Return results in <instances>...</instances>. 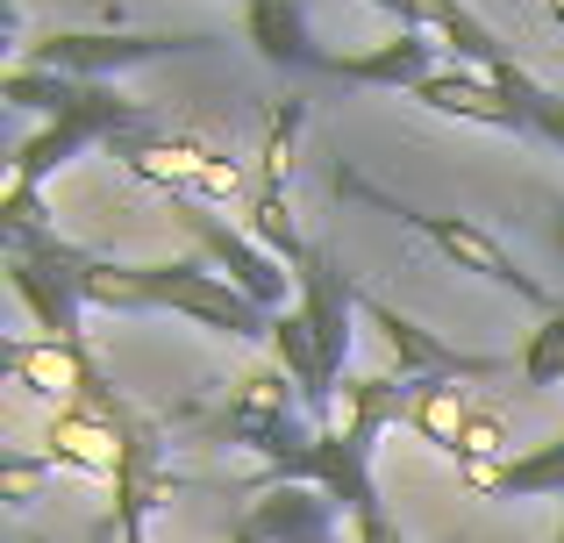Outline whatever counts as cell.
I'll return each instance as SVG.
<instances>
[{
	"instance_id": "cell-21",
	"label": "cell",
	"mask_w": 564,
	"mask_h": 543,
	"mask_svg": "<svg viewBox=\"0 0 564 543\" xmlns=\"http://www.w3.org/2000/svg\"><path fill=\"white\" fill-rule=\"evenodd\" d=\"M529 129H536L543 143H557V151H564V94H551V86H543L536 108H529Z\"/></svg>"
},
{
	"instance_id": "cell-19",
	"label": "cell",
	"mask_w": 564,
	"mask_h": 543,
	"mask_svg": "<svg viewBox=\"0 0 564 543\" xmlns=\"http://www.w3.org/2000/svg\"><path fill=\"white\" fill-rule=\"evenodd\" d=\"M51 222V208H43V186H22L8 180V194H0V237H43Z\"/></svg>"
},
{
	"instance_id": "cell-23",
	"label": "cell",
	"mask_w": 564,
	"mask_h": 543,
	"mask_svg": "<svg viewBox=\"0 0 564 543\" xmlns=\"http://www.w3.org/2000/svg\"><path fill=\"white\" fill-rule=\"evenodd\" d=\"M365 8H379L393 29H422V0H365Z\"/></svg>"
},
{
	"instance_id": "cell-8",
	"label": "cell",
	"mask_w": 564,
	"mask_h": 543,
	"mask_svg": "<svg viewBox=\"0 0 564 543\" xmlns=\"http://www.w3.org/2000/svg\"><path fill=\"white\" fill-rule=\"evenodd\" d=\"M172 222L186 229V237H193V251H200V258H207V265H215L221 279H236V286H243L258 307L286 315V279H293V272L279 265V258L264 251V243L250 237V229L221 222V215L207 208V200H172Z\"/></svg>"
},
{
	"instance_id": "cell-20",
	"label": "cell",
	"mask_w": 564,
	"mask_h": 543,
	"mask_svg": "<svg viewBox=\"0 0 564 543\" xmlns=\"http://www.w3.org/2000/svg\"><path fill=\"white\" fill-rule=\"evenodd\" d=\"M43 473H57V465L51 458H29V450H8V458H0V501H8V508H29Z\"/></svg>"
},
{
	"instance_id": "cell-9",
	"label": "cell",
	"mask_w": 564,
	"mask_h": 543,
	"mask_svg": "<svg viewBox=\"0 0 564 543\" xmlns=\"http://www.w3.org/2000/svg\"><path fill=\"white\" fill-rule=\"evenodd\" d=\"M358 307H365V322L379 329L386 358H393V372L408 379V387H429V379H494V372H508V358H494V350H457V344H443L436 329H422L414 315H400V307L379 301V293H358Z\"/></svg>"
},
{
	"instance_id": "cell-2",
	"label": "cell",
	"mask_w": 564,
	"mask_h": 543,
	"mask_svg": "<svg viewBox=\"0 0 564 543\" xmlns=\"http://www.w3.org/2000/svg\"><path fill=\"white\" fill-rule=\"evenodd\" d=\"M143 286H151L158 315H186L207 336H221V344H272L279 315L258 307L236 279H221L207 258H158V265H143Z\"/></svg>"
},
{
	"instance_id": "cell-5",
	"label": "cell",
	"mask_w": 564,
	"mask_h": 543,
	"mask_svg": "<svg viewBox=\"0 0 564 543\" xmlns=\"http://www.w3.org/2000/svg\"><path fill=\"white\" fill-rule=\"evenodd\" d=\"M0 243H8V293L36 315V329L57 336V344H79V322H86L79 265H86V251L65 243L57 229H43V237H0Z\"/></svg>"
},
{
	"instance_id": "cell-10",
	"label": "cell",
	"mask_w": 564,
	"mask_h": 543,
	"mask_svg": "<svg viewBox=\"0 0 564 543\" xmlns=\"http://www.w3.org/2000/svg\"><path fill=\"white\" fill-rule=\"evenodd\" d=\"M414 108H429V115H443V122H471V129H500V137H536L529 129V108L508 94L500 79H486V72H471V65H443V72H429L422 86H414Z\"/></svg>"
},
{
	"instance_id": "cell-18",
	"label": "cell",
	"mask_w": 564,
	"mask_h": 543,
	"mask_svg": "<svg viewBox=\"0 0 564 543\" xmlns=\"http://www.w3.org/2000/svg\"><path fill=\"white\" fill-rule=\"evenodd\" d=\"M522 387H564V307L543 315V329L522 350Z\"/></svg>"
},
{
	"instance_id": "cell-1",
	"label": "cell",
	"mask_w": 564,
	"mask_h": 543,
	"mask_svg": "<svg viewBox=\"0 0 564 543\" xmlns=\"http://www.w3.org/2000/svg\"><path fill=\"white\" fill-rule=\"evenodd\" d=\"M336 194H350V200H365V208H379V215H393V222H408L414 237H429V243H436V251L451 258L457 272H479L486 286L514 293V301L543 307V315H551V307H564L557 293L543 286L536 272H522V265H514V251H508V243H500V237H494V229H486V222H471V215H436V208H408V200H400V194H386V186H372V180H365V172H344V165H336Z\"/></svg>"
},
{
	"instance_id": "cell-12",
	"label": "cell",
	"mask_w": 564,
	"mask_h": 543,
	"mask_svg": "<svg viewBox=\"0 0 564 543\" xmlns=\"http://www.w3.org/2000/svg\"><path fill=\"white\" fill-rule=\"evenodd\" d=\"M443 65H451V57H443V43L429 36V29H393L386 43H372V51H358V57H329V79L379 86V94H414V86Z\"/></svg>"
},
{
	"instance_id": "cell-3",
	"label": "cell",
	"mask_w": 564,
	"mask_h": 543,
	"mask_svg": "<svg viewBox=\"0 0 564 543\" xmlns=\"http://www.w3.org/2000/svg\"><path fill=\"white\" fill-rule=\"evenodd\" d=\"M129 129H151L143 100H129L115 79H86V94L72 100V108L57 115V122H43L36 137H22V143H14L8 180L43 186L51 172H65L79 151H94V143H115V137H129Z\"/></svg>"
},
{
	"instance_id": "cell-6",
	"label": "cell",
	"mask_w": 564,
	"mask_h": 543,
	"mask_svg": "<svg viewBox=\"0 0 564 543\" xmlns=\"http://www.w3.org/2000/svg\"><path fill=\"white\" fill-rule=\"evenodd\" d=\"M115 158H122V172H137V180L165 186V200H236L243 194V165L236 158H221L215 143L200 137H165V129H129V137L108 143Z\"/></svg>"
},
{
	"instance_id": "cell-17",
	"label": "cell",
	"mask_w": 564,
	"mask_h": 543,
	"mask_svg": "<svg viewBox=\"0 0 564 543\" xmlns=\"http://www.w3.org/2000/svg\"><path fill=\"white\" fill-rule=\"evenodd\" d=\"M79 293H86V307H108V315H158L151 286H143V265H122V258H94L86 251Z\"/></svg>"
},
{
	"instance_id": "cell-14",
	"label": "cell",
	"mask_w": 564,
	"mask_h": 543,
	"mask_svg": "<svg viewBox=\"0 0 564 543\" xmlns=\"http://www.w3.org/2000/svg\"><path fill=\"white\" fill-rule=\"evenodd\" d=\"M243 36L272 72H329V51L315 43L301 0H243Z\"/></svg>"
},
{
	"instance_id": "cell-22",
	"label": "cell",
	"mask_w": 564,
	"mask_h": 543,
	"mask_svg": "<svg viewBox=\"0 0 564 543\" xmlns=\"http://www.w3.org/2000/svg\"><path fill=\"white\" fill-rule=\"evenodd\" d=\"M350 543H414V536L379 508V515H358V522H350Z\"/></svg>"
},
{
	"instance_id": "cell-11",
	"label": "cell",
	"mask_w": 564,
	"mask_h": 543,
	"mask_svg": "<svg viewBox=\"0 0 564 543\" xmlns=\"http://www.w3.org/2000/svg\"><path fill=\"white\" fill-rule=\"evenodd\" d=\"M0 365L14 372V387H29L36 401H57V408H79L86 393H100L108 379H100V365L86 358V344H57V336H14L8 350H0Z\"/></svg>"
},
{
	"instance_id": "cell-13",
	"label": "cell",
	"mask_w": 564,
	"mask_h": 543,
	"mask_svg": "<svg viewBox=\"0 0 564 543\" xmlns=\"http://www.w3.org/2000/svg\"><path fill=\"white\" fill-rule=\"evenodd\" d=\"M336 515H344V508H336L322 487L279 479V487H264L258 501L243 508L236 530H250V536H264V543H336Z\"/></svg>"
},
{
	"instance_id": "cell-26",
	"label": "cell",
	"mask_w": 564,
	"mask_h": 543,
	"mask_svg": "<svg viewBox=\"0 0 564 543\" xmlns=\"http://www.w3.org/2000/svg\"><path fill=\"white\" fill-rule=\"evenodd\" d=\"M543 8H551V22H557V29H564V0H543Z\"/></svg>"
},
{
	"instance_id": "cell-27",
	"label": "cell",
	"mask_w": 564,
	"mask_h": 543,
	"mask_svg": "<svg viewBox=\"0 0 564 543\" xmlns=\"http://www.w3.org/2000/svg\"><path fill=\"white\" fill-rule=\"evenodd\" d=\"M551 543H564V522H557V536H551Z\"/></svg>"
},
{
	"instance_id": "cell-25",
	"label": "cell",
	"mask_w": 564,
	"mask_h": 543,
	"mask_svg": "<svg viewBox=\"0 0 564 543\" xmlns=\"http://www.w3.org/2000/svg\"><path fill=\"white\" fill-rule=\"evenodd\" d=\"M122 543H151V536H143V522H122Z\"/></svg>"
},
{
	"instance_id": "cell-4",
	"label": "cell",
	"mask_w": 564,
	"mask_h": 543,
	"mask_svg": "<svg viewBox=\"0 0 564 543\" xmlns=\"http://www.w3.org/2000/svg\"><path fill=\"white\" fill-rule=\"evenodd\" d=\"M215 36L200 29H51L43 43H29V65L65 72V79H122L129 65H158V57H193Z\"/></svg>"
},
{
	"instance_id": "cell-16",
	"label": "cell",
	"mask_w": 564,
	"mask_h": 543,
	"mask_svg": "<svg viewBox=\"0 0 564 543\" xmlns=\"http://www.w3.org/2000/svg\"><path fill=\"white\" fill-rule=\"evenodd\" d=\"M471 408H479V401H471L457 379H429V387H414V401H408V430L422 436L429 450H443V458L457 465V444H465Z\"/></svg>"
},
{
	"instance_id": "cell-24",
	"label": "cell",
	"mask_w": 564,
	"mask_h": 543,
	"mask_svg": "<svg viewBox=\"0 0 564 543\" xmlns=\"http://www.w3.org/2000/svg\"><path fill=\"white\" fill-rule=\"evenodd\" d=\"M551 243H557V258H564V194L551 200Z\"/></svg>"
},
{
	"instance_id": "cell-7",
	"label": "cell",
	"mask_w": 564,
	"mask_h": 543,
	"mask_svg": "<svg viewBox=\"0 0 564 543\" xmlns=\"http://www.w3.org/2000/svg\"><path fill=\"white\" fill-rule=\"evenodd\" d=\"M358 279H350L344 265H336V251L329 243H315V251L293 265V307H301V322H307V336L322 344V365L336 372V387L350 379V344H358Z\"/></svg>"
},
{
	"instance_id": "cell-15",
	"label": "cell",
	"mask_w": 564,
	"mask_h": 543,
	"mask_svg": "<svg viewBox=\"0 0 564 543\" xmlns=\"http://www.w3.org/2000/svg\"><path fill=\"white\" fill-rule=\"evenodd\" d=\"M471 493H479V501H543V493H557L564 501V436L522 450V458H508V465H494L486 479H471Z\"/></svg>"
}]
</instances>
